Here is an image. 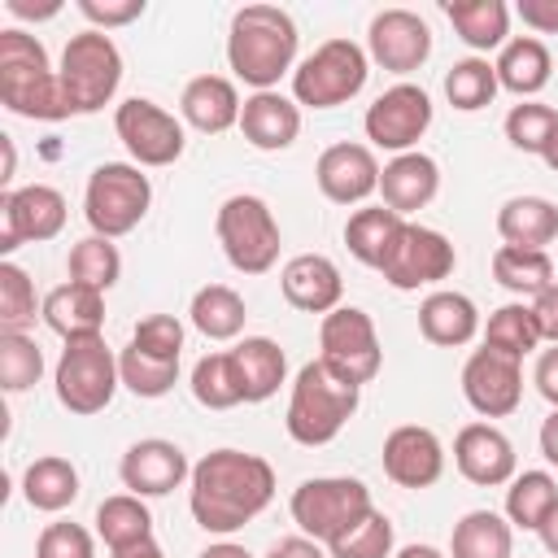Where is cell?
I'll return each instance as SVG.
<instances>
[{
    "label": "cell",
    "mask_w": 558,
    "mask_h": 558,
    "mask_svg": "<svg viewBox=\"0 0 558 558\" xmlns=\"http://www.w3.org/2000/svg\"><path fill=\"white\" fill-rule=\"evenodd\" d=\"M275 497V471L266 458L244 449H214L192 466V519L214 532L231 536L244 523H253Z\"/></svg>",
    "instance_id": "cell-1"
},
{
    "label": "cell",
    "mask_w": 558,
    "mask_h": 558,
    "mask_svg": "<svg viewBox=\"0 0 558 558\" xmlns=\"http://www.w3.org/2000/svg\"><path fill=\"white\" fill-rule=\"evenodd\" d=\"M296 22L279 4H244L227 26V65L257 92H275V83L296 61Z\"/></svg>",
    "instance_id": "cell-2"
},
{
    "label": "cell",
    "mask_w": 558,
    "mask_h": 558,
    "mask_svg": "<svg viewBox=\"0 0 558 558\" xmlns=\"http://www.w3.org/2000/svg\"><path fill=\"white\" fill-rule=\"evenodd\" d=\"M0 105L35 122H61L74 113L57 70L48 65L44 44L17 26L0 31Z\"/></svg>",
    "instance_id": "cell-3"
},
{
    "label": "cell",
    "mask_w": 558,
    "mask_h": 558,
    "mask_svg": "<svg viewBox=\"0 0 558 558\" xmlns=\"http://www.w3.org/2000/svg\"><path fill=\"white\" fill-rule=\"evenodd\" d=\"M362 401V388L340 379L323 357L318 362H305L292 379V397H288V414H283V427L296 445L305 449H318V445H331L344 423L353 418Z\"/></svg>",
    "instance_id": "cell-4"
},
{
    "label": "cell",
    "mask_w": 558,
    "mask_h": 558,
    "mask_svg": "<svg viewBox=\"0 0 558 558\" xmlns=\"http://www.w3.org/2000/svg\"><path fill=\"white\" fill-rule=\"evenodd\" d=\"M153 205V183L140 166L131 161H100L87 174V192H83V218L92 227V235L118 240L126 231H135L144 222Z\"/></svg>",
    "instance_id": "cell-5"
},
{
    "label": "cell",
    "mask_w": 558,
    "mask_h": 558,
    "mask_svg": "<svg viewBox=\"0 0 558 558\" xmlns=\"http://www.w3.org/2000/svg\"><path fill=\"white\" fill-rule=\"evenodd\" d=\"M288 510H292V523L301 527V536L331 545L362 514H371L375 501H371V488L353 475H318V480H301L292 488Z\"/></svg>",
    "instance_id": "cell-6"
},
{
    "label": "cell",
    "mask_w": 558,
    "mask_h": 558,
    "mask_svg": "<svg viewBox=\"0 0 558 558\" xmlns=\"http://www.w3.org/2000/svg\"><path fill=\"white\" fill-rule=\"evenodd\" d=\"M61 92L70 100L74 113H96L113 100L118 83H122V52L109 39V31H78L70 35L61 65H57Z\"/></svg>",
    "instance_id": "cell-7"
},
{
    "label": "cell",
    "mask_w": 558,
    "mask_h": 558,
    "mask_svg": "<svg viewBox=\"0 0 558 558\" xmlns=\"http://www.w3.org/2000/svg\"><path fill=\"white\" fill-rule=\"evenodd\" d=\"M214 231H218V244H222V257L240 270V275H266L275 262H279V222L270 214V205L253 192H235L218 205V218H214Z\"/></svg>",
    "instance_id": "cell-8"
},
{
    "label": "cell",
    "mask_w": 558,
    "mask_h": 558,
    "mask_svg": "<svg viewBox=\"0 0 558 558\" xmlns=\"http://www.w3.org/2000/svg\"><path fill=\"white\" fill-rule=\"evenodd\" d=\"M371 57L353 39H323L296 70H292V96L310 109H336L353 100L366 87Z\"/></svg>",
    "instance_id": "cell-9"
},
{
    "label": "cell",
    "mask_w": 558,
    "mask_h": 558,
    "mask_svg": "<svg viewBox=\"0 0 558 558\" xmlns=\"http://www.w3.org/2000/svg\"><path fill=\"white\" fill-rule=\"evenodd\" d=\"M52 384H57V401L70 414H100L113 401L118 384H122L118 357L105 344V336L65 340V349L57 357V371H52Z\"/></svg>",
    "instance_id": "cell-10"
},
{
    "label": "cell",
    "mask_w": 558,
    "mask_h": 558,
    "mask_svg": "<svg viewBox=\"0 0 558 558\" xmlns=\"http://www.w3.org/2000/svg\"><path fill=\"white\" fill-rule=\"evenodd\" d=\"M318 349H323V362L349 379V384H371L384 366V349H379V336H375V323L366 310L357 305H340L331 314H323V327H318Z\"/></svg>",
    "instance_id": "cell-11"
},
{
    "label": "cell",
    "mask_w": 558,
    "mask_h": 558,
    "mask_svg": "<svg viewBox=\"0 0 558 558\" xmlns=\"http://www.w3.org/2000/svg\"><path fill=\"white\" fill-rule=\"evenodd\" d=\"M432 126V96L418 83H392L388 92H379L362 118V131L375 148L384 153H414V144L427 135Z\"/></svg>",
    "instance_id": "cell-12"
},
{
    "label": "cell",
    "mask_w": 558,
    "mask_h": 558,
    "mask_svg": "<svg viewBox=\"0 0 558 558\" xmlns=\"http://www.w3.org/2000/svg\"><path fill=\"white\" fill-rule=\"evenodd\" d=\"M113 131L126 144V153L135 157V166H174L187 148L183 122L174 113H166L157 100L148 96H131L118 105L113 113Z\"/></svg>",
    "instance_id": "cell-13"
},
{
    "label": "cell",
    "mask_w": 558,
    "mask_h": 558,
    "mask_svg": "<svg viewBox=\"0 0 558 558\" xmlns=\"http://www.w3.org/2000/svg\"><path fill=\"white\" fill-rule=\"evenodd\" d=\"M458 266V253L449 244V235H440L436 227H423V222H405L392 253L384 257L379 275L397 288V292H414V288H427V283H440L449 279Z\"/></svg>",
    "instance_id": "cell-14"
},
{
    "label": "cell",
    "mask_w": 558,
    "mask_h": 558,
    "mask_svg": "<svg viewBox=\"0 0 558 558\" xmlns=\"http://www.w3.org/2000/svg\"><path fill=\"white\" fill-rule=\"evenodd\" d=\"M65 227V196L48 183L9 187L0 196V253H13L22 244H39L61 235Z\"/></svg>",
    "instance_id": "cell-15"
},
{
    "label": "cell",
    "mask_w": 558,
    "mask_h": 558,
    "mask_svg": "<svg viewBox=\"0 0 558 558\" xmlns=\"http://www.w3.org/2000/svg\"><path fill=\"white\" fill-rule=\"evenodd\" d=\"M462 397L484 418H506L523 401V362L501 349H475L462 366Z\"/></svg>",
    "instance_id": "cell-16"
},
{
    "label": "cell",
    "mask_w": 558,
    "mask_h": 558,
    "mask_svg": "<svg viewBox=\"0 0 558 558\" xmlns=\"http://www.w3.org/2000/svg\"><path fill=\"white\" fill-rule=\"evenodd\" d=\"M366 57L388 74H414L432 57V26L414 9H379L366 26Z\"/></svg>",
    "instance_id": "cell-17"
},
{
    "label": "cell",
    "mask_w": 558,
    "mask_h": 558,
    "mask_svg": "<svg viewBox=\"0 0 558 558\" xmlns=\"http://www.w3.org/2000/svg\"><path fill=\"white\" fill-rule=\"evenodd\" d=\"M384 475L397 488H432L445 475V445L432 427L401 423L384 436Z\"/></svg>",
    "instance_id": "cell-18"
},
{
    "label": "cell",
    "mask_w": 558,
    "mask_h": 558,
    "mask_svg": "<svg viewBox=\"0 0 558 558\" xmlns=\"http://www.w3.org/2000/svg\"><path fill=\"white\" fill-rule=\"evenodd\" d=\"M118 475H122V488L135 493V497H166L183 480H192V466H187V458H183V449L174 440L148 436V440H135L122 453Z\"/></svg>",
    "instance_id": "cell-19"
},
{
    "label": "cell",
    "mask_w": 558,
    "mask_h": 558,
    "mask_svg": "<svg viewBox=\"0 0 558 558\" xmlns=\"http://www.w3.org/2000/svg\"><path fill=\"white\" fill-rule=\"evenodd\" d=\"M314 179H318V192L336 205H362L371 192H379V161L366 144H331L318 153V166H314Z\"/></svg>",
    "instance_id": "cell-20"
},
{
    "label": "cell",
    "mask_w": 558,
    "mask_h": 558,
    "mask_svg": "<svg viewBox=\"0 0 558 558\" xmlns=\"http://www.w3.org/2000/svg\"><path fill=\"white\" fill-rule=\"evenodd\" d=\"M453 462H458L462 480H471L480 488H497V484L514 480V445L493 423H466L453 440Z\"/></svg>",
    "instance_id": "cell-21"
},
{
    "label": "cell",
    "mask_w": 558,
    "mask_h": 558,
    "mask_svg": "<svg viewBox=\"0 0 558 558\" xmlns=\"http://www.w3.org/2000/svg\"><path fill=\"white\" fill-rule=\"evenodd\" d=\"M279 288H283V301L305 314H331L340 310V296H344V279L336 262L323 253H296L292 262H283Z\"/></svg>",
    "instance_id": "cell-22"
},
{
    "label": "cell",
    "mask_w": 558,
    "mask_h": 558,
    "mask_svg": "<svg viewBox=\"0 0 558 558\" xmlns=\"http://www.w3.org/2000/svg\"><path fill=\"white\" fill-rule=\"evenodd\" d=\"M240 92L231 78L222 74H196L183 96H179V113L187 126H196L201 135H222L231 126H240Z\"/></svg>",
    "instance_id": "cell-23"
},
{
    "label": "cell",
    "mask_w": 558,
    "mask_h": 558,
    "mask_svg": "<svg viewBox=\"0 0 558 558\" xmlns=\"http://www.w3.org/2000/svg\"><path fill=\"white\" fill-rule=\"evenodd\" d=\"M436 187H440V166L427 153H401L379 170V196L401 218L432 205Z\"/></svg>",
    "instance_id": "cell-24"
},
{
    "label": "cell",
    "mask_w": 558,
    "mask_h": 558,
    "mask_svg": "<svg viewBox=\"0 0 558 558\" xmlns=\"http://www.w3.org/2000/svg\"><path fill=\"white\" fill-rule=\"evenodd\" d=\"M240 131L253 148L279 153L301 135V109H296V100H288L279 92H253L240 109Z\"/></svg>",
    "instance_id": "cell-25"
},
{
    "label": "cell",
    "mask_w": 558,
    "mask_h": 558,
    "mask_svg": "<svg viewBox=\"0 0 558 558\" xmlns=\"http://www.w3.org/2000/svg\"><path fill=\"white\" fill-rule=\"evenodd\" d=\"M418 331H423L427 344L462 349V344H471L475 331H480V310H475V301H471L466 292L440 288V292L423 296V305H418Z\"/></svg>",
    "instance_id": "cell-26"
},
{
    "label": "cell",
    "mask_w": 558,
    "mask_h": 558,
    "mask_svg": "<svg viewBox=\"0 0 558 558\" xmlns=\"http://www.w3.org/2000/svg\"><path fill=\"white\" fill-rule=\"evenodd\" d=\"M44 323L61 336V340H78V336H105V292L83 288V283H61L44 296L39 305Z\"/></svg>",
    "instance_id": "cell-27"
},
{
    "label": "cell",
    "mask_w": 558,
    "mask_h": 558,
    "mask_svg": "<svg viewBox=\"0 0 558 558\" xmlns=\"http://www.w3.org/2000/svg\"><path fill=\"white\" fill-rule=\"evenodd\" d=\"M231 362H235V375H240V388H244L248 405L275 397L283 375H288V357H283V349L270 336H244L231 349Z\"/></svg>",
    "instance_id": "cell-28"
},
{
    "label": "cell",
    "mask_w": 558,
    "mask_h": 558,
    "mask_svg": "<svg viewBox=\"0 0 558 558\" xmlns=\"http://www.w3.org/2000/svg\"><path fill=\"white\" fill-rule=\"evenodd\" d=\"M497 235L514 248H545L558 240V205L545 196H510L497 209Z\"/></svg>",
    "instance_id": "cell-29"
},
{
    "label": "cell",
    "mask_w": 558,
    "mask_h": 558,
    "mask_svg": "<svg viewBox=\"0 0 558 558\" xmlns=\"http://www.w3.org/2000/svg\"><path fill=\"white\" fill-rule=\"evenodd\" d=\"M493 70H497V83L506 92L536 96L549 83V74H554V57H549V48L536 35H519V39H506V48L497 52Z\"/></svg>",
    "instance_id": "cell-30"
},
{
    "label": "cell",
    "mask_w": 558,
    "mask_h": 558,
    "mask_svg": "<svg viewBox=\"0 0 558 558\" xmlns=\"http://www.w3.org/2000/svg\"><path fill=\"white\" fill-rule=\"evenodd\" d=\"M449 26L458 31V39L475 52H493L506 48L510 35V9L501 0H449L445 4Z\"/></svg>",
    "instance_id": "cell-31"
},
{
    "label": "cell",
    "mask_w": 558,
    "mask_h": 558,
    "mask_svg": "<svg viewBox=\"0 0 558 558\" xmlns=\"http://www.w3.org/2000/svg\"><path fill=\"white\" fill-rule=\"evenodd\" d=\"M401 227H405V218L392 214L388 205H366V209L349 214V222H344V244H349V253H353L362 266L379 270L384 257L392 253Z\"/></svg>",
    "instance_id": "cell-32"
},
{
    "label": "cell",
    "mask_w": 558,
    "mask_h": 558,
    "mask_svg": "<svg viewBox=\"0 0 558 558\" xmlns=\"http://www.w3.org/2000/svg\"><path fill=\"white\" fill-rule=\"evenodd\" d=\"M449 558H514V527L493 510H466L453 523Z\"/></svg>",
    "instance_id": "cell-33"
},
{
    "label": "cell",
    "mask_w": 558,
    "mask_h": 558,
    "mask_svg": "<svg viewBox=\"0 0 558 558\" xmlns=\"http://www.w3.org/2000/svg\"><path fill=\"white\" fill-rule=\"evenodd\" d=\"M22 497L31 510H44V514H57L65 506H74L78 497V471L70 458H35L26 471H22Z\"/></svg>",
    "instance_id": "cell-34"
},
{
    "label": "cell",
    "mask_w": 558,
    "mask_h": 558,
    "mask_svg": "<svg viewBox=\"0 0 558 558\" xmlns=\"http://www.w3.org/2000/svg\"><path fill=\"white\" fill-rule=\"evenodd\" d=\"M96 536L113 549H131L140 541H153V514L144 506V497L135 493H113L96 506Z\"/></svg>",
    "instance_id": "cell-35"
},
{
    "label": "cell",
    "mask_w": 558,
    "mask_h": 558,
    "mask_svg": "<svg viewBox=\"0 0 558 558\" xmlns=\"http://www.w3.org/2000/svg\"><path fill=\"white\" fill-rule=\"evenodd\" d=\"M187 314H192V327H196L205 340H235V336L244 331V318H248L244 296H240L235 288H227V283H205V288L192 296Z\"/></svg>",
    "instance_id": "cell-36"
},
{
    "label": "cell",
    "mask_w": 558,
    "mask_h": 558,
    "mask_svg": "<svg viewBox=\"0 0 558 558\" xmlns=\"http://www.w3.org/2000/svg\"><path fill=\"white\" fill-rule=\"evenodd\" d=\"M493 279L514 292V296H541L549 283H554V262L545 248H514V244H501L493 253Z\"/></svg>",
    "instance_id": "cell-37"
},
{
    "label": "cell",
    "mask_w": 558,
    "mask_h": 558,
    "mask_svg": "<svg viewBox=\"0 0 558 558\" xmlns=\"http://www.w3.org/2000/svg\"><path fill=\"white\" fill-rule=\"evenodd\" d=\"M554 506H558V484H554L549 471H523L506 488V519H510V527L536 532Z\"/></svg>",
    "instance_id": "cell-38"
},
{
    "label": "cell",
    "mask_w": 558,
    "mask_h": 558,
    "mask_svg": "<svg viewBox=\"0 0 558 558\" xmlns=\"http://www.w3.org/2000/svg\"><path fill=\"white\" fill-rule=\"evenodd\" d=\"M118 375H122V384H126L135 397L157 401V397H166V392L174 388V379H179V357H161V353H148V349H140V344L126 340V349L118 353Z\"/></svg>",
    "instance_id": "cell-39"
},
{
    "label": "cell",
    "mask_w": 558,
    "mask_h": 558,
    "mask_svg": "<svg viewBox=\"0 0 558 558\" xmlns=\"http://www.w3.org/2000/svg\"><path fill=\"white\" fill-rule=\"evenodd\" d=\"M65 275H70V283L109 292V288L118 283V275H122V253H118V244L105 240V235H83V240L70 248V257H65Z\"/></svg>",
    "instance_id": "cell-40"
},
{
    "label": "cell",
    "mask_w": 558,
    "mask_h": 558,
    "mask_svg": "<svg viewBox=\"0 0 558 558\" xmlns=\"http://www.w3.org/2000/svg\"><path fill=\"white\" fill-rule=\"evenodd\" d=\"M484 344H488V349H501V353H510V357H519V362H523V357L541 344V327H536L532 305H523V301L497 305V310L488 314Z\"/></svg>",
    "instance_id": "cell-41"
},
{
    "label": "cell",
    "mask_w": 558,
    "mask_h": 558,
    "mask_svg": "<svg viewBox=\"0 0 558 558\" xmlns=\"http://www.w3.org/2000/svg\"><path fill=\"white\" fill-rule=\"evenodd\" d=\"M497 70H493V61L488 57H462V61H453L449 65V74H445V96H449V105L458 109V113H475V109H484L493 96H497Z\"/></svg>",
    "instance_id": "cell-42"
},
{
    "label": "cell",
    "mask_w": 558,
    "mask_h": 558,
    "mask_svg": "<svg viewBox=\"0 0 558 558\" xmlns=\"http://www.w3.org/2000/svg\"><path fill=\"white\" fill-rule=\"evenodd\" d=\"M192 397H196L205 410H231V405L244 401V388H240L231 349H227V353H205V357L192 366Z\"/></svg>",
    "instance_id": "cell-43"
},
{
    "label": "cell",
    "mask_w": 558,
    "mask_h": 558,
    "mask_svg": "<svg viewBox=\"0 0 558 558\" xmlns=\"http://www.w3.org/2000/svg\"><path fill=\"white\" fill-rule=\"evenodd\" d=\"M392 541H397L392 519H388L384 510H371V514H362L344 536H336V541L327 545V554H331V558H392Z\"/></svg>",
    "instance_id": "cell-44"
},
{
    "label": "cell",
    "mask_w": 558,
    "mask_h": 558,
    "mask_svg": "<svg viewBox=\"0 0 558 558\" xmlns=\"http://www.w3.org/2000/svg\"><path fill=\"white\" fill-rule=\"evenodd\" d=\"M44 375V353L26 331H0V384L4 392H26Z\"/></svg>",
    "instance_id": "cell-45"
},
{
    "label": "cell",
    "mask_w": 558,
    "mask_h": 558,
    "mask_svg": "<svg viewBox=\"0 0 558 558\" xmlns=\"http://www.w3.org/2000/svg\"><path fill=\"white\" fill-rule=\"evenodd\" d=\"M558 131V109L549 105H536V100H523L506 113V140L519 148V153H545V144L554 140Z\"/></svg>",
    "instance_id": "cell-46"
},
{
    "label": "cell",
    "mask_w": 558,
    "mask_h": 558,
    "mask_svg": "<svg viewBox=\"0 0 558 558\" xmlns=\"http://www.w3.org/2000/svg\"><path fill=\"white\" fill-rule=\"evenodd\" d=\"M35 323V283L22 266L0 262V331H26Z\"/></svg>",
    "instance_id": "cell-47"
},
{
    "label": "cell",
    "mask_w": 558,
    "mask_h": 558,
    "mask_svg": "<svg viewBox=\"0 0 558 558\" xmlns=\"http://www.w3.org/2000/svg\"><path fill=\"white\" fill-rule=\"evenodd\" d=\"M131 344H140L148 353H161V357H179L183 353V323L174 314H148V318L135 323Z\"/></svg>",
    "instance_id": "cell-48"
},
{
    "label": "cell",
    "mask_w": 558,
    "mask_h": 558,
    "mask_svg": "<svg viewBox=\"0 0 558 558\" xmlns=\"http://www.w3.org/2000/svg\"><path fill=\"white\" fill-rule=\"evenodd\" d=\"M35 558H96V545H92V532L78 523H48L39 532Z\"/></svg>",
    "instance_id": "cell-49"
},
{
    "label": "cell",
    "mask_w": 558,
    "mask_h": 558,
    "mask_svg": "<svg viewBox=\"0 0 558 558\" xmlns=\"http://www.w3.org/2000/svg\"><path fill=\"white\" fill-rule=\"evenodd\" d=\"M78 13L92 22V31H113L135 22L144 13V0H78Z\"/></svg>",
    "instance_id": "cell-50"
},
{
    "label": "cell",
    "mask_w": 558,
    "mask_h": 558,
    "mask_svg": "<svg viewBox=\"0 0 558 558\" xmlns=\"http://www.w3.org/2000/svg\"><path fill=\"white\" fill-rule=\"evenodd\" d=\"M514 13L523 17V26L541 35H558V0H519Z\"/></svg>",
    "instance_id": "cell-51"
},
{
    "label": "cell",
    "mask_w": 558,
    "mask_h": 558,
    "mask_svg": "<svg viewBox=\"0 0 558 558\" xmlns=\"http://www.w3.org/2000/svg\"><path fill=\"white\" fill-rule=\"evenodd\" d=\"M532 384H536V392L558 410V344H554V349H541L536 371H532Z\"/></svg>",
    "instance_id": "cell-52"
},
{
    "label": "cell",
    "mask_w": 558,
    "mask_h": 558,
    "mask_svg": "<svg viewBox=\"0 0 558 558\" xmlns=\"http://www.w3.org/2000/svg\"><path fill=\"white\" fill-rule=\"evenodd\" d=\"M532 314H536V327H541V340L558 344V283H549L536 301H532Z\"/></svg>",
    "instance_id": "cell-53"
},
{
    "label": "cell",
    "mask_w": 558,
    "mask_h": 558,
    "mask_svg": "<svg viewBox=\"0 0 558 558\" xmlns=\"http://www.w3.org/2000/svg\"><path fill=\"white\" fill-rule=\"evenodd\" d=\"M266 558H327V554H323V545L310 541V536H283V541L270 545Z\"/></svg>",
    "instance_id": "cell-54"
},
{
    "label": "cell",
    "mask_w": 558,
    "mask_h": 558,
    "mask_svg": "<svg viewBox=\"0 0 558 558\" xmlns=\"http://www.w3.org/2000/svg\"><path fill=\"white\" fill-rule=\"evenodd\" d=\"M4 9H9L13 17L44 22V17H57V13H61V0H48V4H31V0H4Z\"/></svg>",
    "instance_id": "cell-55"
},
{
    "label": "cell",
    "mask_w": 558,
    "mask_h": 558,
    "mask_svg": "<svg viewBox=\"0 0 558 558\" xmlns=\"http://www.w3.org/2000/svg\"><path fill=\"white\" fill-rule=\"evenodd\" d=\"M541 453L549 466H558V410H549V418L541 423Z\"/></svg>",
    "instance_id": "cell-56"
},
{
    "label": "cell",
    "mask_w": 558,
    "mask_h": 558,
    "mask_svg": "<svg viewBox=\"0 0 558 558\" xmlns=\"http://www.w3.org/2000/svg\"><path fill=\"white\" fill-rule=\"evenodd\" d=\"M536 536H541V545H545V554L549 558H558V506L545 514V523L536 527Z\"/></svg>",
    "instance_id": "cell-57"
},
{
    "label": "cell",
    "mask_w": 558,
    "mask_h": 558,
    "mask_svg": "<svg viewBox=\"0 0 558 558\" xmlns=\"http://www.w3.org/2000/svg\"><path fill=\"white\" fill-rule=\"evenodd\" d=\"M201 558H253V554L244 545H235V541H218V545L201 549Z\"/></svg>",
    "instance_id": "cell-58"
},
{
    "label": "cell",
    "mask_w": 558,
    "mask_h": 558,
    "mask_svg": "<svg viewBox=\"0 0 558 558\" xmlns=\"http://www.w3.org/2000/svg\"><path fill=\"white\" fill-rule=\"evenodd\" d=\"M113 558H166V554H161L157 541H140V545H131V549H113Z\"/></svg>",
    "instance_id": "cell-59"
},
{
    "label": "cell",
    "mask_w": 558,
    "mask_h": 558,
    "mask_svg": "<svg viewBox=\"0 0 558 558\" xmlns=\"http://www.w3.org/2000/svg\"><path fill=\"white\" fill-rule=\"evenodd\" d=\"M397 558H445L436 545H405V549H397Z\"/></svg>",
    "instance_id": "cell-60"
},
{
    "label": "cell",
    "mask_w": 558,
    "mask_h": 558,
    "mask_svg": "<svg viewBox=\"0 0 558 558\" xmlns=\"http://www.w3.org/2000/svg\"><path fill=\"white\" fill-rule=\"evenodd\" d=\"M541 161H545V166H549V170L558 174V131H554V140L545 144V153H541Z\"/></svg>",
    "instance_id": "cell-61"
}]
</instances>
